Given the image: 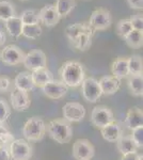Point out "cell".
I'll return each mask as SVG.
<instances>
[{
  "label": "cell",
  "mask_w": 143,
  "mask_h": 160,
  "mask_svg": "<svg viewBox=\"0 0 143 160\" xmlns=\"http://www.w3.org/2000/svg\"><path fill=\"white\" fill-rule=\"evenodd\" d=\"M23 64L30 71H35L38 68H46L47 65V58L44 51L40 49H34L25 55Z\"/></svg>",
  "instance_id": "cell-11"
},
{
  "label": "cell",
  "mask_w": 143,
  "mask_h": 160,
  "mask_svg": "<svg viewBox=\"0 0 143 160\" xmlns=\"http://www.w3.org/2000/svg\"><path fill=\"white\" fill-rule=\"evenodd\" d=\"M93 33L90 32H84L82 34H80L76 40L73 41L72 44L75 48H77L80 51H85L88 50L92 45V38H93Z\"/></svg>",
  "instance_id": "cell-25"
},
{
  "label": "cell",
  "mask_w": 143,
  "mask_h": 160,
  "mask_svg": "<svg viewBox=\"0 0 143 160\" xmlns=\"http://www.w3.org/2000/svg\"><path fill=\"white\" fill-rule=\"evenodd\" d=\"M116 143V148L122 155L132 153V152H137V146L135 142L132 141L130 136H122L119 139Z\"/></svg>",
  "instance_id": "cell-22"
},
{
  "label": "cell",
  "mask_w": 143,
  "mask_h": 160,
  "mask_svg": "<svg viewBox=\"0 0 143 160\" xmlns=\"http://www.w3.org/2000/svg\"><path fill=\"white\" fill-rule=\"evenodd\" d=\"M88 24L94 31L106 30L112 24V16L108 10L97 9L92 12Z\"/></svg>",
  "instance_id": "cell-5"
},
{
  "label": "cell",
  "mask_w": 143,
  "mask_h": 160,
  "mask_svg": "<svg viewBox=\"0 0 143 160\" xmlns=\"http://www.w3.org/2000/svg\"><path fill=\"white\" fill-rule=\"evenodd\" d=\"M44 94L51 99H59L65 96L69 87L65 83L59 80H51L50 82L46 83L45 86L41 88Z\"/></svg>",
  "instance_id": "cell-12"
},
{
  "label": "cell",
  "mask_w": 143,
  "mask_h": 160,
  "mask_svg": "<svg viewBox=\"0 0 143 160\" xmlns=\"http://www.w3.org/2000/svg\"><path fill=\"white\" fill-rule=\"evenodd\" d=\"M84 32H90L94 34L95 31L90 27L89 24H85V22H76V24L67 26L65 29V35L71 41V43Z\"/></svg>",
  "instance_id": "cell-18"
},
{
  "label": "cell",
  "mask_w": 143,
  "mask_h": 160,
  "mask_svg": "<svg viewBox=\"0 0 143 160\" xmlns=\"http://www.w3.org/2000/svg\"><path fill=\"white\" fill-rule=\"evenodd\" d=\"M61 81L67 87L77 88L81 86L85 78L84 68L81 63L77 61H66L60 68Z\"/></svg>",
  "instance_id": "cell-1"
},
{
  "label": "cell",
  "mask_w": 143,
  "mask_h": 160,
  "mask_svg": "<svg viewBox=\"0 0 143 160\" xmlns=\"http://www.w3.org/2000/svg\"><path fill=\"white\" fill-rule=\"evenodd\" d=\"M22 1H28V0H22Z\"/></svg>",
  "instance_id": "cell-43"
},
{
  "label": "cell",
  "mask_w": 143,
  "mask_h": 160,
  "mask_svg": "<svg viewBox=\"0 0 143 160\" xmlns=\"http://www.w3.org/2000/svg\"><path fill=\"white\" fill-rule=\"evenodd\" d=\"M132 30V26L129 22V19H121L116 24L115 32L120 38H124Z\"/></svg>",
  "instance_id": "cell-32"
},
{
  "label": "cell",
  "mask_w": 143,
  "mask_h": 160,
  "mask_svg": "<svg viewBox=\"0 0 143 160\" xmlns=\"http://www.w3.org/2000/svg\"><path fill=\"white\" fill-rule=\"evenodd\" d=\"M126 1L131 9L141 10L143 8V0H126Z\"/></svg>",
  "instance_id": "cell-39"
},
{
  "label": "cell",
  "mask_w": 143,
  "mask_h": 160,
  "mask_svg": "<svg viewBox=\"0 0 143 160\" xmlns=\"http://www.w3.org/2000/svg\"><path fill=\"white\" fill-rule=\"evenodd\" d=\"M62 112L64 120L69 123H79L85 117L84 107L76 102H66L62 108Z\"/></svg>",
  "instance_id": "cell-8"
},
{
  "label": "cell",
  "mask_w": 143,
  "mask_h": 160,
  "mask_svg": "<svg viewBox=\"0 0 143 160\" xmlns=\"http://www.w3.org/2000/svg\"><path fill=\"white\" fill-rule=\"evenodd\" d=\"M14 140V137L10 131H8L6 128L0 126V145L6 146L7 144H11V142Z\"/></svg>",
  "instance_id": "cell-35"
},
{
  "label": "cell",
  "mask_w": 143,
  "mask_h": 160,
  "mask_svg": "<svg viewBox=\"0 0 143 160\" xmlns=\"http://www.w3.org/2000/svg\"><path fill=\"white\" fill-rule=\"evenodd\" d=\"M139 160H143V156H142V154L139 156Z\"/></svg>",
  "instance_id": "cell-42"
},
{
  "label": "cell",
  "mask_w": 143,
  "mask_h": 160,
  "mask_svg": "<svg viewBox=\"0 0 143 160\" xmlns=\"http://www.w3.org/2000/svg\"><path fill=\"white\" fill-rule=\"evenodd\" d=\"M20 20L23 25H34L40 24V17H38V11L36 10H26L20 15Z\"/></svg>",
  "instance_id": "cell-31"
},
{
  "label": "cell",
  "mask_w": 143,
  "mask_h": 160,
  "mask_svg": "<svg viewBox=\"0 0 143 160\" xmlns=\"http://www.w3.org/2000/svg\"><path fill=\"white\" fill-rule=\"evenodd\" d=\"M127 84L130 90L131 94L135 96H142L143 94V77L142 75L129 76L127 79Z\"/></svg>",
  "instance_id": "cell-23"
},
{
  "label": "cell",
  "mask_w": 143,
  "mask_h": 160,
  "mask_svg": "<svg viewBox=\"0 0 143 160\" xmlns=\"http://www.w3.org/2000/svg\"><path fill=\"white\" fill-rule=\"evenodd\" d=\"M94 155V146L87 139H78L73 144V157L76 160H90Z\"/></svg>",
  "instance_id": "cell-6"
},
{
  "label": "cell",
  "mask_w": 143,
  "mask_h": 160,
  "mask_svg": "<svg viewBox=\"0 0 143 160\" xmlns=\"http://www.w3.org/2000/svg\"><path fill=\"white\" fill-rule=\"evenodd\" d=\"M16 16L14 6L9 1H0V20L6 22L11 17Z\"/></svg>",
  "instance_id": "cell-30"
},
{
  "label": "cell",
  "mask_w": 143,
  "mask_h": 160,
  "mask_svg": "<svg viewBox=\"0 0 143 160\" xmlns=\"http://www.w3.org/2000/svg\"><path fill=\"white\" fill-rule=\"evenodd\" d=\"M75 6H76L75 0H57L56 4H54L60 18L67 16L74 10Z\"/></svg>",
  "instance_id": "cell-27"
},
{
  "label": "cell",
  "mask_w": 143,
  "mask_h": 160,
  "mask_svg": "<svg viewBox=\"0 0 143 160\" xmlns=\"http://www.w3.org/2000/svg\"><path fill=\"white\" fill-rule=\"evenodd\" d=\"M7 41V37H6V33L3 32V30L0 28V46H2Z\"/></svg>",
  "instance_id": "cell-41"
},
{
  "label": "cell",
  "mask_w": 143,
  "mask_h": 160,
  "mask_svg": "<svg viewBox=\"0 0 143 160\" xmlns=\"http://www.w3.org/2000/svg\"><path fill=\"white\" fill-rule=\"evenodd\" d=\"M14 86L15 89L27 93L32 91L35 88L32 82V78H31V73H29V72H20V73H18L14 79Z\"/></svg>",
  "instance_id": "cell-19"
},
{
  "label": "cell",
  "mask_w": 143,
  "mask_h": 160,
  "mask_svg": "<svg viewBox=\"0 0 143 160\" xmlns=\"http://www.w3.org/2000/svg\"><path fill=\"white\" fill-rule=\"evenodd\" d=\"M10 100L13 109L16 111H26L29 109L31 105L30 97L27 92L20 91V90L14 89L10 95Z\"/></svg>",
  "instance_id": "cell-14"
},
{
  "label": "cell",
  "mask_w": 143,
  "mask_h": 160,
  "mask_svg": "<svg viewBox=\"0 0 143 160\" xmlns=\"http://www.w3.org/2000/svg\"><path fill=\"white\" fill-rule=\"evenodd\" d=\"M100 91L103 95H113L121 88V80L111 76H104L98 80Z\"/></svg>",
  "instance_id": "cell-15"
},
{
  "label": "cell",
  "mask_w": 143,
  "mask_h": 160,
  "mask_svg": "<svg viewBox=\"0 0 143 160\" xmlns=\"http://www.w3.org/2000/svg\"><path fill=\"white\" fill-rule=\"evenodd\" d=\"M46 132V124L40 117H33L25 123L23 135L28 141L42 140Z\"/></svg>",
  "instance_id": "cell-3"
},
{
  "label": "cell",
  "mask_w": 143,
  "mask_h": 160,
  "mask_svg": "<svg viewBox=\"0 0 143 160\" xmlns=\"http://www.w3.org/2000/svg\"><path fill=\"white\" fill-rule=\"evenodd\" d=\"M100 132L106 141L113 142V143H115L123 136V129H122L121 125L115 121H113V122H111L110 124L106 125L105 127L101 128Z\"/></svg>",
  "instance_id": "cell-16"
},
{
  "label": "cell",
  "mask_w": 143,
  "mask_h": 160,
  "mask_svg": "<svg viewBox=\"0 0 143 160\" xmlns=\"http://www.w3.org/2000/svg\"><path fill=\"white\" fill-rule=\"evenodd\" d=\"M111 73H112L113 77H115V78H118L120 80L126 78L129 75L127 59L119 58L115 61H113L112 64H111Z\"/></svg>",
  "instance_id": "cell-21"
},
{
  "label": "cell",
  "mask_w": 143,
  "mask_h": 160,
  "mask_svg": "<svg viewBox=\"0 0 143 160\" xmlns=\"http://www.w3.org/2000/svg\"><path fill=\"white\" fill-rule=\"evenodd\" d=\"M124 41L126 42L127 45L129 46L130 48H140L142 47V44H143V34L141 31H138V30H134L132 29L128 34L124 38Z\"/></svg>",
  "instance_id": "cell-28"
},
{
  "label": "cell",
  "mask_w": 143,
  "mask_h": 160,
  "mask_svg": "<svg viewBox=\"0 0 143 160\" xmlns=\"http://www.w3.org/2000/svg\"><path fill=\"white\" fill-rule=\"evenodd\" d=\"M48 136L53 140L60 144H66L71 141L73 137V128L71 123L66 122L65 120H53L46 126Z\"/></svg>",
  "instance_id": "cell-2"
},
{
  "label": "cell",
  "mask_w": 143,
  "mask_h": 160,
  "mask_svg": "<svg viewBox=\"0 0 143 160\" xmlns=\"http://www.w3.org/2000/svg\"><path fill=\"white\" fill-rule=\"evenodd\" d=\"M125 125L130 130L143 126V113L139 107H131L127 111L125 118Z\"/></svg>",
  "instance_id": "cell-17"
},
{
  "label": "cell",
  "mask_w": 143,
  "mask_h": 160,
  "mask_svg": "<svg viewBox=\"0 0 143 160\" xmlns=\"http://www.w3.org/2000/svg\"><path fill=\"white\" fill-rule=\"evenodd\" d=\"M0 160H12L9 148L0 145Z\"/></svg>",
  "instance_id": "cell-38"
},
{
  "label": "cell",
  "mask_w": 143,
  "mask_h": 160,
  "mask_svg": "<svg viewBox=\"0 0 143 160\" xmlns=\"http://www.w3.org/2000/svg\"><path fill=\"white\" fill-rule=\"evenodd\" d=\"M9 151L14 160H29L32 156V148L24 139H14L10 144Z\"/></svg>",
  "instance_id": "cell-4"
},
{
  "label": "cell",
  "mask_w": 143,
  "mask_h": 160,
  "mask_svg": "<svg viewBox=\"0 0 143 160\" xmlns=\"http://www.w3.org/2000/svg\"><path fill=\"white\" fill-rule=\"evenodd\" d=\"M31 78H32V82L34 84V87L42 88L46 83H48L51 80H54V75L47 68H43L32 71Z\"/></svg>",
  "instance_id": "cell-20"
},
{
  "label": "cell",
  "mask_w": 143,
  "mask_h": 160,
  "mask_svg": "<svg viewBox=\"0 0 143 160\" xmlns=\"http://www.w3.org/2000/svg\"><path fill=\"white\" fill-rule=\"evenodd\" d=\"M139 156L140 154L138 152H132V153L122 155L121 160H139Z\"/></svg>",
  "instance_id": "cell-40"
},
{
  "label": "cell",
  "mask_w": 143,
  "mask_h": 160,
  "mask_svg": "<svg viewBox=\"0 0 143 160\" xmlns=\"http://www.w3.org/2000/svg\"><path fill=\"white\" fill-rule=\"evenodd\" d=\"M114 121L113 112L105 106H97L92 110L91 113V122L95 127L101 129L106 125Z\"/></svg>",
  "instance_id": "cell-7"
},
{
  "label": "cell",
  "mask_w": 143,
  "mask_h": 160,
  "mask_svg": "<svg viewBox=\"0 0 143 160\" xmlns=\"http://www.w3.org/2000/svg\"><path fill=\"white\" fill-rule=\"evenodd\" d=\"M11 80L8 77H0V93H6L10 90Z\"/></svg>",
  "instance_id": "cell-37"
},
{
  "label": "cell",
  "mask_w": 143,
  "mask_h": 160,
  "mask_svg": "<svg viewBox=\"0 0 143 160\" xmlns=\"http://www.w3.org/2000/svg\"><path fill=\"white\" fill-rule=\"evenodd\" d=\"M81 92L84 98L89 102H96L103 95L98 84V80L93 77L84 78L81 83Z\"/></svg>",
  "instance_id": "cell-9"
},
{
  "label": "cell",
  "mask_w": 143,
  "mask_h": 160,
  "mask_svg": "<svg viewBox=\"0 0 143 160\" xmlns=\"http://www.w3.org/2000/svg\"><path fill=\"white\" fill-rule=\"evenodd\" d=\"M127 64H128L129 75H131V76H135V75H142L143 62H142L141 56L132 55L130 58L127 59Z\"/></svg>",
  "instance_id": "cell-26"
},
{
  "label": "cell",
  "mask_w": 143,
  "mask_h": 160,
  "mask_svg": "<svg viewBox=\"0 0 143 160\" xmlns=\"http://www.w3.org/2000/svg\"><path fill=\"white\" fill-rule=\"evenodd\" d=\"M131 139L135 142L138 148H142L143 146V126L137 127L131 130Z\"/></svg>",
  "instance_id": "cell-34"
},
{
  "label": "cell",
  "mask_w": 143,
  "mask_h": 160,
  "mask_svg": "<svg viewBox=\"0 0 143 160\" xmlns=\"http://www.w3.org/2000/svg\"><path fill=\"white\" fill-rule=\"evenodd\" d=\"M43 30L40 24L34 25H23L22 29V35H24L27 38H31V40H35L38 37H41Z\"/></svg>",
  "instance_id": "cell-29"
},
{
  "label": "cell",
  "mask_w": 143,
  "mask_h": 160,
  "mask_svg": "<svg viewBox=\"0 0 143 160\" xmlns=\"http://www.w3.org/2000/svg\"><path fill=\"white\" fill-rule=\"evenodd\" d=\"M40 22H43L46 27H54L59 22L60 16L54 4H46L38 11Z\"/></svg>",
  "instance_id": "cell-13"
},
{
  "label": "cell",
  "mask_w": 143,
  "mask_h": 160,
  "mask_svg": "<svg viewBox=\"0 0 143 160\" xmlns=\"http://www.w3.org/2000/svg\"><path fill=\"white\" fill-rule=\"evenodd\" d=\"M26 53L16 45H8L0 52V58L8 65H18L23 63Z\"/></svg>",
  "instance_id": "cell-10"
},
{
  "label": "cell",
  "mask_w": 143,
  "mask_h": 160,
  "mask_svg": "<svg viewBox=\"0 0 143 160\" xmlns=\"http://www.w3.org/2000/svg\"><path fill=\"white\" fill-rule=\"evenodd\" d=\"M6 28L11 37L19 38L22 35V29H23V22L20 20V17L14 16L6 20Z\"/></svg>",
  "instance_id": "cell-24"
},
{
  "label": "cell",
  "mask_w": 143,
  "mask_h": 160,
  "mask_svg": "<svg viewBox=\"0 0 143 160\" xmlns=\"http://www.w3.org/2000/svg\"><path fill=\"white\" fill-rule=\"evenodd\" d=\"M129 22H130V24L132 26V29L141 31V32H142V30H143V17H142V14L132 15L130 18H129Z\"/></svg>",
  "instance_id": "cell-36"
},
{
  "label": "cell",
  "mask_w": 143,
  "mask_h": 160,
  "mask_svg": "<svg viewBox=\"0 0 143 160\" xmlns=\"http://www.w3.org/2000/svg\"><path fill=\"white\" fill-rule=\"evenodd\" d=\"M11 115V108L6 99L0 97V124L7 122Z\"/></svg>",
  "instance_id": "cell-33"
}]
</instances>
